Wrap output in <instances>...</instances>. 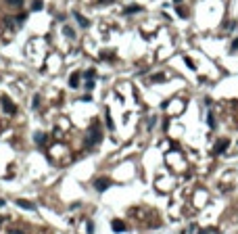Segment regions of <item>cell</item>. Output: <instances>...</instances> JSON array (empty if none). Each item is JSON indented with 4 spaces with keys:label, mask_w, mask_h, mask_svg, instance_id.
<instances>
[{
    "label": "cell",
    "mask_w": 238,
    "mask_h": 234,
    "mask_svg": "<svg viewBox=\"0 0 238 234\" xmlns=\"http://www.w3.org/2000/svg\"><path fill=\"white\" fill-rule=\"evenodd\" d=\"M11 234H23V232H21V230H13Z\"/></svg>",
    "instance_id": "18"
},
{
    "label": "cell",
    "mask_w": 238,
    "mask_h": 234,
    "mask_svg": "<svg viewBox=\"0 0 238 234\" xmlns=\"http://www.w3.org/2000/svg\"><path fill=\"white\" fill-rule=\"evenodd\" d=\"M42 8H44L42 0H31V11H42Z\"/></svg>",
    "instance_id": "9"
},
{
    "label": "cell",
    "mask_w": 238,
    "mask_h": 234,
    "mask_svg": "<svg viewBox=\"0 0 238 234\" xmlns=\"http://www.w3.org/2000/svg\"><path fill=\"white\" fill-rule=\"evenodd\" d=\"M102 140V130H100V124L98 121H94V124L88 128V134H86V144L88 146H94L98 144Z\"/></svg>",
    "instance_id": "1"
},
{
    "label": "cell",
    "mask_w": 238,
    "mask_h": 234,
    "mask_svg": "<svg viewBox=\"0 0 238 234\" xmlns=\"http://www.w3.org/2000/svg\"><path fill=\"white\" fill-rule=\"evenodd\" d=\"M238 48V40H234V42H232V50H236Z\"/></svg>",
    "instance_id": "17"
},
{
    "label": "cell",
    "mask_w": 238,
    "mask_h": 234,
    "mask_svg": "<svg viewBox=\"0 0 238 234\" xmlns=\"http://www.w3.org/2000/svg\"><path fill=\"white\" fill-rule=\"evenodd\" d=\"M165 80V76H161V73H157V76H153V82H163Z\"/></svg>",
    "instance_id": "14"
},
{
    "label": "cell",
    "mask_w": 238,
    "mask_h": 234,
    "mask_svg": "<svg viewBox=\"0 0 238 234\" xmlns=\"http://www.w3.org/2000/svg\"><path fill=\"white\" fill-rule=\"evenodd\" d=\"M0 105L4 107V111H7L8 115H15V113H17V107H15V103L8 96H2V98H0Z\"/></svg>",
    "instance_id": "2"
},
{
    "label": "cell",
    "mask_w": 238,
    "mask_h": 234,
    "mask_svg": "<svg viewBox=\"0 0 238 234\" xmlns=\"http://www.w3.org/2000/svg\"><path fill=\"white\" fill-rule=\"evenodd\" d=\"M226 149H228V140H226V138H221V140L217 142V146H215V153H224Z\"/></svg>",
    "instance_id": "5"
},
{
    "label": "cell",
    "mask_w": 238,
    "mask_h": 234,
    "mask_svg": "<svg viewBox=\"0 0 238 234\" xmlns=\"http://www.w3.org/2000/svg\"><path fill=\"white\" fill-rule=\"evenodd\" d=\"M84 76L88 77V80H94V76H96V71H94V69H88V71H86Z\"/></svg>",
    "instance_id": "12"
},
{
    "label": "cell",
    "mask_w": 238,
    "mask_h": 234,
    "mask_svg": "<svg viewBox=\"0 0 238 234\" xmlns=\"http://www.w3.org/2000/svg\"><path fill=\"white\" fill-rule=\"evenodd\" d=\"M207 121H209L211 128H215V121H213V113H209V117H207Z\"/></svg>",
    "instance_id": "15"
},
{
    "label": "cell",
    "mask_w": 238,
    "mask_h": 234,
    "mask_svg": "<svg viewBox=\"0 0 238 234\" xmlns=\"http://www.w3.org/2000/svg\"><path fill=\"white\" fill-rule=\"evenodd\" d=\"M69 86L71 88H77V86H79V73H73V76L69 77Z\"/></svg>",
    "instance_id": "7"
},
{
    "label": "cell",
    "mask_w": 238,
    "mask_h": 234,
    "mask_svg": "<svg viewBox=\"0 0 238 234\" xmlns=\"http://www.w3.org/2000/svg\"><path fill=\"white\" fill-rule=\"evenodd\" d=\"M36 140H38L40 144H44V140H46V136H44V134H36Z\"/></svg>",
    "instance_id": "13"
},
{
    "label": "cell",
    "mask_w": 238,
    "mask_h": 234,
    "mask_svg": "<svg viewBox=\"0 0 238 234\" xmlns=\"http://www.w3.org/2000/svg\"><path fill=\"white\" fill-rule=\"evenodd\" d=\"M94 186H96V190H107V188L111 186V180H107V178H98L96 182H94Z\"/></svg>",
    "instance_id": "3"
},
{
    "label": "cell",
    "mask_w": 238,
    "mask_h": 234,
    "mask_svg": "<svg viewBox=\"0 0 238 234\" xmlns=\"http://www.w3.org/2000/svg\"><path fill=\"white\" fill-rule=\"evenodd\" d=\"M7 4H11V7H21L23 0H7Z\"/></svg>",
    "instance_id": "11"
},
{
    "label": "cell",
    "mask_w": 238,
    "mask_h": 234,
    "mask_svg": "<svg viewBox=\"0 0 238 234\" xmlns=\"http://www.w3.org/2000/svg\"><path fill=\"white\" fill-rule=\"evenodd\" d=\"M73 17H75V19H77V23H79L82 27H90V21L86 19V17H82V15L77 13V11H73Z\"/></svg>",
    "instance_id": "4"
},
{
    "label": "cell",
    "mask_w": 238,
    "mask_h": 234,
    "mask_svg": "<svg viewBox=\"0 0 238 234\" xmlns=\"http://www.w3.org/2000/svg\"><path fill=\"white\" fill-rule=\"evenodd\" d=\"M113 230H115V232H123V230H126V224H121L119 220H115L113 222Z\"/></svg>",
    "instance_id": "8"
},
{
    "label": "cell",
    "mask_w": 238,
    "mask_h": 234,
    "mask_svg": "<svg viewBox=\"0 0 238 234\" xmlns=\"http://www.w3.org/2000/svg\"><path fill=\"white\" fill-rule=\"evenodd\" d=\"M17 205L23 207V209H34V205H31V203H27V201H17Z\"/></svg>",
    "instance_id": "10"
},
{
    "label": "cell",
    "mask_w": 238,
    "mask_h": 234,
    "mask_svg": "<svg viewBox=\"0 0 238 234\" xmlns=\"http://www.w3.org/2000/svg\"><path fill=\"white\" fill-rule=\"evenodd\" d=\"M140 11H142L140 4H130V7L126 8V15H134V13H140Z\"/></svg>",
    "instance_id": "6"
},
{
    "label": "cell",
    "mask_w": 238,
    "mask_h": 234,
    "mask_svg": "<svg viewBox=\"0 0 238 234\" xmlns=\"http://www.w3.org/2000/svg\"><path fill=\"white\" fill-rule=\"evenodd\" d=\"M178 15H180V17H186V15H188V13H186L184 8H178Z\"/></svg>",
    "instance_id": "16"
}]
</instances>
